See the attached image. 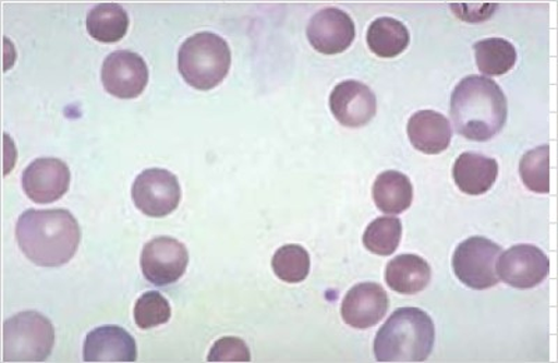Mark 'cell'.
I'll return each instance as SVG.
<instances>
[{"label":"cell","instance_id":"obj_1","mask_svg":"<svg viewBox=\"0 0 558 363\" xmlns=\"http://www.w3.org/2000/svg\"><path fill=\"white\" fill-rule=\"evenodd\" d=\"M20 249L34 265L59 267L76 255L82 231L73 214L57 210H27L16 227Z\"/></svg>","mask_w":558,"mask_h":363},{"label":"cell","instance_id":"obj_2","mask_svg":"<svg viewBox=\"0 0 558 363\" xmlns=\"http://www.w3.org/2000/svg\"><path fill=\"white\" fill-rule=\"evenodd\" d=\"M508 116L506 94L492 78H462L451 96V118L461 136L487 142L505 128Z\"/></svg>","mask_w":558,"mask_h":363},{"label":"cell","instance_id":"obj_3","mask_svg":"<svg viewBox=\"0 0 558 363\" xmlns=\"http://www.w3.org/2000/svg\"><path fill=\"white\" fill-rule=\"evenodd\" d=\"M432 317L417 307H401L378 330L375 356L378 362H423L435 347Z\"/></svg>","mask_w":558,"mask_h":363},{"label":"cell","instance_id":"obj_4","mask_svg":"<svg viewBox=\"0 0 558 363\" xmlns=\"http://www.w3.org/2000/svg\"><path fill=\"white\" fill-rule=\"evenodd\" d=\"M232 53L228 43L214 33H197L182 44L178 68L184 82L196 89L208 92L228 76Z\"/></svg>","mask_w":558,"mask_h":363},{"label":"cell","instance_id":"obj_5","mask_svg":"<svg viewBox=\"0 0 558 363\" xmlns=\"http://www.w3.org/2000/svg\"><path fill=\"white\" fill-rule=\"evenodd\" d=\"M53 346L52 323L41 313L22 312L4 322V362H43L51 355Z\"/></svg>","mask_w":558,"mask_h":363},{"label":"cell","instance_id":"obj_6","mask_svg":"<svg viewBox=\"0 0 558 363\" xmlns=\"http://www.w3.org/2000/svg\"><path fill=\"white\" fill-rule=\"evenodd\" d=\"M501 247L483 237L468 238L458 245L452 256V268L458 280L472 290H488L497 286V261Z\"/></svg>","mask_w":558,"mask_h":363},{"label":"cell","instance_id":"obj_7","mask_svg":"<svg viewBox=\"0 0 558 363\" xmlns=\"http://www.w3.org/2000/svg\"><path fill=\"white\" fill-rule=\"evenodd\" d=\"M132 197L140 211L162 218L177 210L182 191L178 178L162 168H149L133 183Z\"/></svg>","mask_w":558,"mask_h":363},{"label":"cell","instance_id":"obj_8","mask_svg":"<svg viewBox=\"0 0 558 363\" xmlns=\"http://www.w3.org/2000/svg\"><path fill=\"white\" fill-rule=\"evenodd\" d=\"M189 265V253L182 242L158 237L146 243L142 253V270L146 280L157 287L181 280Z\"/></svg>","mask_w":558,"mask_h":363},{"label":"cell","instance_id":"obj_9","mask_svg":"<svg viewBox=\"0 0 558 363\" xmlns=\"http://www.w3.org/2000/svg\"><path fill=\"white\" fill-rule=\"evenodd\" d=\"M550 271L549 257L533 245H515L497 261V275L518 290H530L546 280Z\"/></svg>","mask_w":558,"mask_h":363},{"label":"cell","instance_id":"obj_10","mask_svg":"<svg viewBox=\"0 0 558 363\" xmlns=\"http://www.w3.org/2000/svg\"><path fill=\"white\" fill-rule=\"evenodd\" d=\"M105 89L122 99L136 98L148 83L146 61L132 51H117L108 55L101 71Z\"/></svg>","mask_w":558,"mask_h":363},{"label":"cell","instance_id":"obj_11","mask_svg":"<svg viewBox=\"0 0 558 363\" xmlns=\"http://www.w3.org/2000/svg\"><path fill=\"white\" fill-rule=\"evenodd\" d=\"M355 36V23L341 9H323L314 14L311 22H308V43L317 52L324 55H337L347 51Z\"/></svg>","mask_w":558,"mask_h":363},{"label":"cell","instance_id":"obj_12","mask_svg":"<svg viewBox=\"0 0 558 363\" xmlns=\"http://www.w3.org/2000/svg\"><path fill=\"white\" fill-rule=\"evenodd\" d=\"M24 193L29 201L48 204L66 195L70 186V169L58 158H38L23 172Z\"/></svg>","mask_w":558,"mask_h":363},{"label":"cell","instance_id":"obj_13","mask_svg":"<svg viewBox=\"0 0 558 363\" xmlns=\"http://www.w3.org/2000/svg\"><path fill=\"white\" fill-rule=\"evenodd\" d=\"M330 108L337 121L347 128H362L375 118L377 98L372 88L356 81L341 82L332 89Z\"/></svg>","mask_w":558,"mask_h":363},{"label":"cell","instance_id":"obj_14","mask_svg":"<svg viewBox=\"0 0 558 363\" xmlns=\"http://www.w3.org/2000/svg\"><path fill=\"white\" fill-rule=\"evenodd\" d=\"M387 311V292L376 282H362L352 287L343 298L341 306L343 322L359 330L376 326Z\"/></svg>","mask_w":558,"mask_h":363},{"label":"cell","instance_id":"obj_15","mask_svg":"<svg viewBox=\"0 0 558 363\" xmlns=\"http://www.w3.org/2000/svg\"><path fill=\"white\" fill-rule=\"evenodd\" d=\"M83 356L86 362H134L137 360V346L124 328L102 326L87 336Z\"/></svg>","mask_w":558,"mask_h":363},{"label":"cell","instance_id":"obj_16","mask_svg":"<svg viewBox=\"0 0 558 363\" xmlns=\"http://www.w3.org/2000/svg\"><path fill=\"white\" fill-rule=\"evenodd\" d=\"M408 137L417 152L436 156L450 147L452 131L450 121L440 112L418 111L408 122Z\"/></svg>","mask_w":558,"mask_h":363},{"label":"cell","instance_id":"obj_17","mask_svg":"<svg viewBox=\"0 0 558 363\" xmlns=\"http://www.w3.org/2000/svg\"><path fill=\"white\" fill-rule=\"evenodd\" d=\"M452 176L461 192L471 196L485 195L495 185L498 164L483 154L462 153L453 164Z\"/></svg>","mask_w":558,"mask_h":363},{"label":"cell","instance_id":"obj_18","mask_svg":"<svg viewBox=\"0 0 558 363\" xmlns=\"http://www.w3.org/2000/svg\"><path fill=\"white\" fill-rule=\"evenodd\" d=\"M430 278V266L425 258L417 255L397 256L386 268L387 286L403 295H413L425 290Z\"/></svg>","mask_w":558,"mask_h":363},{"label":"cell","instance_id":"obj_19","mask_svg":"<svg viewBox=\"0 0 558 363\" xmlns=\"http://www.w3.org/2000/svg\"><path fill=\"white\" fill-rule=\"evenodd\" d=\"M373 198L383 213L397 216L407 211L413 201L410 178L398 171L380 173L373 185Z\"/></svg>","mask_w":558,"mask_h":363},{"label":"cell","instance_id":"obj_20","mask_svg":"<svg viewBox=\"0 0 558 363\" xmlns=\"http://www.w3.org/2000/svg\"><path fill=\"white\" fill-rule=\"evenodd\" d=\"M411 36L405 24L392 17L376 19L367 29V45L377 57L392 59L410 45Z\"/></svg>","mask_w":558,"mask_h":363},{"label":"cell","instance_id":"obj_21","mask_svg":"<svg viewBox=\"0 0 558 363\" xmlns=\"http://www.w3.org/2000/svg\"><path fill=\"white\" fill-rule=\"evenodd\" d=\"M129 16L118 3H101L89 10L87 29L89 36L99 43L112 44L126 36Z\"/></svg>","mask_w":558,"mask_h":363},{"label":"cell","instance_id":"obj_22","mask_svg":"<svg viewBox=\"0 0 558 363\" xmlns=\"http://www.w3.org/2000/svg\"><path fill=\"white\" fill-rule=\"evenodd\" d=\"M473 49L477 68L486 76H502L515 66V47L505 38L482 39Z\"/></svg>","mask_w":558,"mask_h":363},{"label":"cell","instance_id":"obj_23","mask_svg":"<svg viewBox=\"0 0 558 363\" xmlns=\"http://www.w3.org/2000/svg\"><path fill=\"white\" fill-rule=\"evenodd\" d=\"M402 222L396 217H380L368 223L363 243L378 256H390L400 246Z\"/></svg>","mask_w":558,"mask_h":363},{"label":"cell","instance_id":"obj_24","mask_svg":"<svg viewBox=\"0 0 558 363\" xmlns=\"http://www.w3.org/2000/svg\"><path fill=\"white\" fill-rule=\"evenodd\" d=\"M274 275L279 280L298 283L306 280L311 271V255L301 245H286L279 247L271 262Z\"/></svg>","mask_w":558,"mask_h":363},{"label":"cell","instance_id":"obj_25","mask_svg":"<svg viewBox=\"0 0 558 363\" xmlns=\"http://www.w3.org/2000/svg\"><path fill=\"white\" fill-rule=\"evenodd\" d=\"M520 173L523 183L535 193L550 192V147L542 146L533 148L522 157Z\"/></svg>","mask_w":558,"mask_h":363},{"label":"cell","instance_id":"obj_26","mask_svg":"<svg viewBox=\"0 0 558 363\" xmlns=\"http://www.w3.org/2000/svg\"><path fill=\"white\" fill-rule=\"evenodd\" d=\"M169 319L171 306L166 297L157 291L143 293L134 305V322L142 330L166 325Z\"/></svg>","mask_w":558,"mask_h":363},{"label":"cell","instance_id":"obj_27","mask_svg":"<svg viewBox=\"0 0 558 363\" xmlns=\"http://www.w3.org/2000/svg\"><path fill=\"white\" fill-rule=\"evenodd\" d=\"M209 362H251L252 355L246 342L236 337L219 338L209 351Z\"/></svg>","mask_w":558,"mask_h":363},{"label":"cell","instance_id":"obj_28","mask_svg":"<svg viewBox=\"0 0 558 363\" xmlns=\"http://www.w3.org/2000/svg\"><path fill=\"white\" fill-rule=\"evenodd\" d=\"M452 10H456V14L458 17H463L465 16V14H470V13H475V14H471L470 19V22H477V20H485L487 17H490L493 16V13H495V10L497 9V4H483V7H480V4H477V7H468V4H452Z\"/></svg>","mask_w":558,"mask_h":363}]
</instances>
